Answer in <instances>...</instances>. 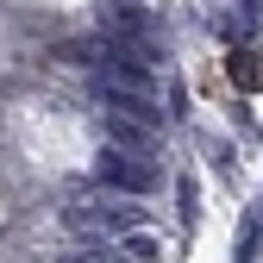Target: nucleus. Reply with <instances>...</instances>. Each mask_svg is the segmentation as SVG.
I'll use <instances>...</instances> for the list:
<instances>
[{"label":"nucleus","mask_w":263,"mask_h":263,"mask_svg":"<svg viewBox=\"0 0 263 263\" xmlns=\"http://www.w3.org/2000/svg\"><path fill=\"white\" fill-rule=\"evenodd\" d=\"M257 238H263V226H257V219H245V238H238V263H251V257H257Z\"/></svg>","instance_id":"2"},{"label":"nucleus","mask_w":263,"mask_h":263,"mask_svg":"<svg viewBox=\"0 0 263 263\" xmlns=\"http://www.w3.org/2000/svg\"><path fill=\"white\" fill-rule=\"evenodd\" d=\"M232 82H238L245 94L263 88V50H238V57H232Z\"/></svg>","instance_id":"1"}]
</instances>
